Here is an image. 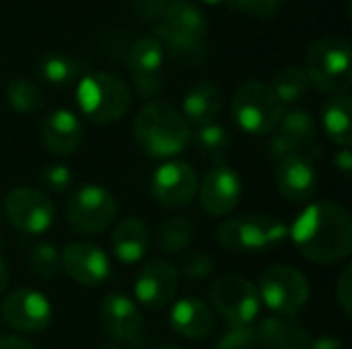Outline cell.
<instances>
[{"instance_id": "ffe728a7", "label": "cell", "mask_w": 352, "mask_h": 349, "mask_svg": "<svg viewBox=\"0 0 352 349\" xmlns=\"http://www.w3.org/2000/svg\"><path fill=\"white\" fill-rule=\"evenodd\" d=\"M169 323L177 335L192 339V341H200L212 333L214 315L206 302H202L196 296H188L173 304Z\"/></svg>"}, {"instance_id": "60d3db41", "label": "cell", "mask_w": 352, "mask_h": 349, "mask_svg": "<svg viewBox=\"0 0 352 349\" xmlns=\"http://www.w3.org/2000/svg\"><path fill=\"white\" fill-rule=\"evenodd\" d=\"M334 165L338 171H342L344 175H351L352 171V154L349 148H342L336 156H334Z\"/></svg>"}, {"instance_id": "6da1fadb", "label": "cell", "mask_w": 352, "mask_h": 349, "mask_svg": "<svg viewBox=\"0 0 352 349\" xmlns=\"http://www.w3.org/2000/svg\"><path fill=\"white\" fill-rule=\"evenodd\" d=\"M297 251L318 265H330L351 255L352 220L336 202L309 204L289 230Z\"/></svg>"}, {"instance_id": "4dcf8cb0", "label": "cell", "mask_w": 352, "mask_h": 349, "mask_svg": "<svg viewBox=\"0 0 352 349\" xmlns=\"http://www.w3.org/2000/svg\"><path fill=\"white\" fill-rule=\"evenodd\" d=\"M6 101L8 105L16 111V113H37L39 109H43V93L39 91L37 84H33L27 78H12L6 86Z\"/></svg>"}, {"instance_id": "c3c4849f", "label": "cell", "mask_w": 352, "mask_h": 349, "mask_svg": "<svg viewBox=\"0 0 352 349\" xmlns=\"http://www.w3.org/2000/svg\"><path fill=\"white\" fill-rule=\"evenodd\" d=\"M0 323H2V317H0Z\"/></svg>"}, {"instance_id": "484cf974", "label": "cell", "mask_w": 352, "mask_h": 349, "mask_svg": "<svg viewBox=\"0 0 352 349\" xmlns=\"http://www.w3.org/2000/svg\"><path fill=\"white\" fill-rule=\"evenodd\" d=\"M276 128H278V134L301 154L311 144H316V119L305 109H291L283 113Z\"/></svg>"}, {"instance_id": "74e56055", "label": "cell", "mask_w": 352, "mask_h": 349, "mask_svg": "<svg viewBox=\"0 0 352 349\" xmlns=\"http://www.w3.org/2000/svg\"><path fill=\"white\" fill-rule=\"evenodd\" d=\"M336 298L340 309L344 311L346 317H351L352 313V269L351 265H346L340 274V280L336 284Z\"/></svg>"}, {"instance_id": "3957f363", "label": "cell", "mask_w": 352, "mask_h": 349, "mask_svg": "<svg viewBox=\"0 0 352 349\" xmlns=\"http://www.w3.org/2000/svg\"><path fill=\"white\" fill-rule=\"evenodd\" d=\"M76 103L91 123L109 125L128 113L132 93L120 76L111 72H91L82 76L76 86Z\"/></svg>"}, {"instance_id": "277c9868", "label": "cell", "mask_w": 352, "mask_h": 349, "mask_svg": "<svg viewBox=\"0 0 352 349\" xmlns=\"http://www.w3.org/2000/svg\"><path fill=\"white\" fill-rule=\"evenodd\" d=\"M305 74L309 84L322 93H346L352 84L351 41L342 35H326L318 39L307 53Z\"/></svg>"}, {"instance_id": "f35d334b", "label": "cell", "mask_w": 352, "mask_h": 349, "mask_svg": "<svg viewBox=\"0 0 352 349\" xmlns=\"http://www.w3.org/2000/svg\"><path fill=\"white\" fill-rule=\"evenodd\" d=\"M266 152H268L270 158L280 160V158H285V156H289V154H293V152H297V150H295V148L276 132V134L270 136V140H268V144H266Z\"/></svg>"}, {"instance_id": "2e32d148", "label": "cell", "mask_w": 352, "mask_h": 349, "mask_svg": "<svg viewBox=\"0 0 352 349\" xmlns=\"http://www.w3.org/2000/svg\"><path fill=\"white\" fill-rule=\"evenodd\" d=\"M60 255H62V269L78 286L97 288L111 274L109 257L97 245L70 243Z\"/></svg>"}, {"instance_id": "d4e9b609", "label": "cell", "mask_w": 352, "mask_h": 349, "mask_svg": "<svg viewBox=\"0 0 352 349\" xmlns=\"http://www.w3.org/2000/svg\"><path fill=\"white\" fill-rule=\"evenodd\" d=\"M163 19L167 27L179 33H186L190 37H196V39H202L208 31L206 14L198 6L186 0H169L163 6Z\"/></svg>"}, {"instance_id": "4fadbf2b", "label": "cell", "mask_w": 352, "mask_h": 349, "mask_svg": "<svg viewBox=\"0 0 352 349\" xmlns=\"http://www.w3.org/2000/svg\"><path fill=\"white\" fill-rule=\"evenodd\" d=\"M198 193L200 204L208 216H229L241 200V177L229 165H214L198 183Z\"/></svg>"}, {"instance_id": "cb8c5ba5", "label": "cell", "mask_w": 352, "mask_h": 349, "mask_svg": "<svg viewBox=\"0 0 352 349\" xmlns=\"http://www.w3.org/2000/svg\"><path fill=\"white\" fill-rule=\"evenodd\" d=\"M352 101L346 93L334 95L322 111V123L328 134V138L338 144L340 148H351L352 144V125H351Z\"/></svg>"}, {"instance_id": "f546056e", "label": "cell", "mask_w": 352, "mask_h": 349, "mask_svg": "<svg viewBox=\"0 0 352 349\" xmlns=\"http://www.w3.org/2000/svg\"><path fill=\"white\" fill-rule=\"evenodd\" d=\"M194 144L198 152L210 158L214 165H225V158L229 156V150H231V136L225 125L208 123V125L198 128L194 136Z\"/></svg>"}, {"instance_id": "7c38bea8", "label": "cell", "mask_w": 352, "mask_h": 349, "mask_svg": "<svg viewBox=\"0 0 352 349\" xmlns=\"http://www.w3.org/2000/svg\"><path fill=\"white\" fill-rule=\"evenodd\" d=\"M0 317L16 331L43 333L52 323V304L39 290L19 288L2 300Z\"/></svg>"}, {"instance_id": "7bdbcfd3", "label": "cell", "mask_w": 352, "mask_h": 349, "mask_svg": "<svg viewBox=\"0 0 352 349\" xmlns=\"http://www.w3.org/2000/svg\"><path fill=\"white\" fill-rule=\"evenodd\" d=\"M6 286H8V267H6L4 259L0 257V294L6 290Z\"/></svg>"}, {"instance_id": "bcb514c9", "label": "cell", "mask_w": 352, "mask_h": 349, "mask_svg": "<svg viewBox=\"0 0 352 349\" xmlns=\"http://www.w3.org/2000/svg\"><path fill=\"white\" fill-rule=\"evenodd\" d=\"M157 349H182V348H177V346H163V348H157Z\"/></svg>"}, {"instance_id": "7dc6e473", "label": "cell", "mask_w": 352, "mask_h": 349, "mask_svg": "<svg viewBox=\"0 0 352 349\" xmlns=\"http://www.w3.org/2000/svg\"><path fill=\"white\" fill-rule=\"evenodd\" d=\"M0 220H2V212H0Z\"/></svg>"}, {"instance_id": "5bb4252c", "label": "cell", "mask_w": 352, "mask_h": 349, "mask_svg": "<svg viewBox=\"0 0 352 349\" xmlns=\"http://www.w3.org/2000/svg\"><path fill=\"white\" fill-rule=\"evenodd\" d=\"M179 280L182 276L171 263L163 259L148 261L146 265L140 267L136 276L134 296L142 306L151 311H161L175 300V294L179 290Z\"/></svg>"}, {"instance_id": "d590c367", "label": "cell", "mask_w": 352, "mask_h": 349, "mask_svg": "<svg viewBox=\"0 0 352 349\" xmlns=\"http://www.w3.org/2000/svg\"><path fill=\"white\" fill-rule=\"evenodd\" d=\"M229 6L241 14L268 21L278 14L283 0H229Z\"/></svg>"}, {"instance_id": "8d00e7d4", "label": "cell", "mask_w": 352, "mask_h": 349, "mask_svg": "<svg viewBox=\"0 0 352 349\" xmlns=\"http://www.w3.org/2000/svg\"><path fill=\"white\" fill-rule=\"evenodd\" d=\"M214 269V261L208 253H202V251H192L184 257V263H182V274L179 276H186L188 280H204L212 274Z\"/></svg>"}, {"instance_id": "e0dca14e", "label": "cell", "mask_w": 352, "mask_h": 349, "mask_svg": "<svg viewBox=\"0 0 352 349\" xmlns=\"http://www.w3.org/2000/svg\"><path fill=\"white\" fill-rule=\"evenodd\" d=\"M276 187L291 204H305L318 189V171L314 160L301 152H293L278 160Z\"/></svg>"}, {"instance_id": "9a60e30c", "label": "cell", "mask_w": 352, "mask_h": 349, "mask_svg": "<svg viewBox=\"0 0 352 349\" xmlns=\"http://www.w3.org/2000/svg\"><path fill=\"white\" fill-rule=\"evenodd\" d=\"M163 60L165 47L155 37H140L128 53L132 80L142 97H155L163 91Z\"/></svg>"}, {"instance_id": "5b68a950", "label": "cell", "mask_w": 352, "mask_h": 349, "mask_svg": "<svg viewBox=\"0 0 352 349\" xmlns=\"http://www.w3.org/2000/svg\"><path fill=\"white\" fill-rule=\"evenodd\" d=\"M289 237V226L270 214H237L221 222L217 243L233 253L266 251Z\"/></svg>"}, {"instance_id": "603a6c76", "label": "cell", "mask_w": 352, "mask_h": 349, "mask_svg": "<svg viewBox=\"0 0 352 349\" xmlns=\"http://www.w3.org/2000/svg\"><path fill=\"white\" fill-rule=\"evenodd\" d=\"M221 109H223V93L210 80H200L194 86H190L182 103L184 119L198 128L214 123Z\"/></svg>"}, {"instance_id": "44dd1931", "label": "cell", "mask_w": 352, "mask_h": 349, "mask_svg": "<svg viewBox=\"0 0 352 349\" xmlns=\"http://www.w3.org/2000/svg\"><path fill=\"white\" fill-rule=\"evenodd\" d=\"M256 341L260 349H311L307 327L287 317H266L256 327Z\"/></svg>"}, {"instance_id": "e575fe53", "label": "cell", "mask_w": 352, "mask_h": 349, "mask_svg": "<svg viewBox=\"0 0 352 349\" xmlns=\"http://www.w3.org/2000/svg\"><path fill=\"white\" fill-rule=\"evenodd\" d=\"M256 346H258V341H256L254 325H231L221 335L214 349H254Z\"/></svg>"}, {"instance_id": "f1b7e54d", "label": "cell", "mask_w": 352, "mask_h": 349, "mask_svg": "<svg viewBox=\"0 0 352 349\" xmlns=\"http://www.w3.org/2000/svg\"><path fill=\"white\" fill-rule=\"evenodd\" d=\"M270 91L274 93V97L280 101V105H291L297 103L301 97L307 95L309 91V78L305 74L303 68L299 66H287L283 70H278L272 80H270Z\"/></svg>"}, {"instance_id": "ee69618b", "label": "cell", "mask_w": 352, "mask_h": 349, "mask_svg": "<svg viewBox=\"0 0 352 349\" xmlns=\"http://www.w3.org/2000/svg\"><path fill=\"white\" fill-rule=\"evenodd\" d=\"M97 349H122L120 344H103V346H99Z\"/></svg>"}, {"instance_id": "1f68e13d", "label": "cell", "mask_w": 352, "mask_h": 349, "mask_svg": "<svg viewBox=\"0 0 352 349\" xmlns=\"http://www.w3.org/2000/svg\"><path fill=\"white\" fill-rule=\"evenodd\" d=\"M29 265L35 276H39L43 280H52L62 269V255L56 245L39 243L29 251Z\"/></svg>"}, {"instance_id": "f6af8a7d", "label": "cell", "mask_w": 352, "mask_h": 349, "mask_svg": "<svg viewBox=\"0 0 352 349\" xmlns=\"http://www.w3.org/2000/svg\"><path fill=\"white\" fill-rule=\"evenodd\" d=\"M198 2H202V4H219L221 0H198Z\"/></svg>"}, {"instance_id": "d6986e66", "label": "cell", "mask_w": 352, "mask_h": 349, "mask_svg": "<svg viewBox=\"0 0 352 349\" xmlns=\"http://www.w3.org/2000/svg\"><path fill=\"white\" fill-rule=\"evenodd\" d=\"M99 317L105 333L120 344L132 341L142 331V315L138 304L126 294L105 296L99 306Z\"/></svg>"}, {"instance_id": "d6a6232c", "label": "cell", "mask_w": 352, "mask_h": 349, "mask_svg": "<svg viewBox=\"0 0 352 349\" xmlns=\"http://www.w3.org/2000/svg\"><path fill=\"white\" fill-rule=\"evenodd\" d=\"M155 39H159L161 45H167L173 53L186 56V58H196L202 51V39L190 37L186 33H179L165 23H159L155 27Z\"/></svg>"}, {"instance_id": "ba28073f", "label": "cell", "mask_w": 352, "mask_h": 349, "mask_svg": "<svg viewBox=\"0 0 352 349\" xmlns=\"http://www.w3.org/2000/svg\"><path fill=\"white\" fill-rule=\"evenodd\" d=\"M118 214V204L111 191L101 185L78 187L66 208V218L70 228L80 234H99L111 226Z\"/></svg>"}, {"instance_id": "9c48e42d", "label": "cell", "mask_w": 352, "mask_h": 349, "mask_svg": "<svg viewBox=\"0 0 352 349\" xmlns=\"http://www.w3.org/2000/svg\"><path fill=\"white\" fill-rule=\"evenodd\" d=\"M210 302L231 325H252L262 306L258 288L237 274H227L212 284Z\"/></svg>"}, {"instance_id": "7a4b0ae2", "label": "cell", "mask_w": 352, "mask_h": 349, "mask_svg": "<svg viewBox=\"0 0 352 349\" xmlns=\"http://www.w3.org/2000/svg\"><path fill=\"white\" fill-rule=\"evenodd\" d=\"M134 140L151 158H171L190 142V123L182 111L163 101L146 103L134 119Z\"/></svg>"}, {"instance_id": "52a82bcc", "label": "cell", "mask_w": 352, "mask_h": 349, "mask_svg": "<svg viewBox=\"0 0 352 349\" xmlns=\"http://www.w3.org/2000/svg\"><path fill=\"white\" fill-rule=\"evenodd\" d=\"M258 294L274 317L295 319L309 302V282L295 267L274 265L262 274Z\"/></svg>"}, {"instance_id": "b9f144b4", "label": "cell", "mask_w": 352, "mask_h": 349, "mask_svg": "<svg viewBox=\"0 0 352 349\" xmlns=\"http://www.w3.org/2000/svg\"><path fill=\"white\" fill-rule=\"evenodd\" d=\"M311 349H344V344L338 337L332 335H324L316 341H311Z\"/></svg>"}, {"instance_id": "ac0fdd59", "label": "cell", "mask_w": 352, "mask_h": 349, "mask_svg": "<svg viewBox=\"0 0 352 349\" xmlns=\"http://www.w3.org/2000/svg\"><path fill=\"white\" fill-rule=\"evenodd\" d=\"M85 138L78 115L70 109H54L41 121V142L56 156L74 154Z\"/></svg>"}, {"instance_id": "836d02e7", "label": "cell", "mask_w": 352, "mask_h": 349, "mask_svg": "<svg viewBox=\"0 0 352 349\" xmlns=\"http://www.w3.org/2000/svg\"><path fill=\"white\" fill-rule=\"evenodd\" d=\"M39 181L45 189H50L54 193H66L72 187L74 175L66 165L50 163L39 171Z\"/></svg>"}, {"instance_id": "4316f807", "label": "cell", "mask_w": 352, "mask_h": 349, "mask_svg": "<svg viewBox=\"0 0 352 349\" xmlns=\"http://www.w3.org/2000/svg\"><path fill=\"white\" fill-rule=\"evenodd\" d=\"M35 72L45 84L64 88L78 78L80 68L72 58H68L64 53H45L37 60Z\"/></svg>"}, {"instance_id": "30bf717a", "label": "cell", "mask_w": 352, "mask_h": 349, "mask_svg": "<svg viewBox=\"0 0 352 349\" xmlns=\"http://www.w3.org/2000/svg\"><path fill=\"white\" fill-rule=\"evenodd\" d=\"M4 214L12 228L23 234L35 237L52 228L56 218V208L52 200L33 187H14L6 193Z\"/></svg>"}, {"instance_id": "ab89813d", "label": "cell", "mask_w": 352, "mask_h": 349, "mask_svg": "<svg viewBox=\"0 0 352 349\" xmlns=\"http://www.w3.org/2000/svg\"><path fill=\"white\" fill-rule=\"evenodd\" d=\"M0 349H35L27 339L19 337V335H6L0 337Z\"/></svg>"}, {"instance_id": "7402d4cb", "label": "cell", "mask_w": 352, "mask_h": 349, "mask_svg": "<svg viewBox=\"0 0 352 349\" xmlns=\"http://www.w3.org/2000/svg\"><path fill=\"white\" fill-rule=\"evenodd\" d=\"M151 247V230L140 218H124L111 234V251L124 265H134L144 259Z\"/></svg>"}, {"instance_id": "8992f818", "label": "cell", "mask_w": 352, "mask_h": 349, "mask_svg": "<svg viewBox=\"0 0 352 349\" xmlns=\"http://www.w3.org/2000/svg\"><path fill=\"white\" fill-rule=\"evenodd\" d=\"M283 105L268 84L260 80L243 82L231 101V115L235 123L252 136H266L276 130L283 117Z\"/></svg>"}, {"instance_id": "8fae6325", "label": "cell", "mask_w": 352, "mask_h": 349, "mask_svg": "<svg viewBox=\"0 0 352 349\" xmlns=\"http://www.w3.org/2000/svg\"><path fill=\"white\" fill-rule=\"evenodd\" d=\"M198 175L192 165L182 160L163 163L151 179V191L163 208H186L198 193Z\"/></svg>"}, {"instance_id": "83f0119b", "label": "cell", "mask_w": 352, "mask_h": 349, "mask_svg": "<svg viewBox=\"0 0 352 349\" xmlns=\"http://www.w3.org/2000/svg\"><path fill=\"white\" fill-rule=\"evenodd\" d=\"M192 239H194V224L190 218L184 216L167 218L165 222H161V226L155 232V243L159 251L165 255L184 251L186 247H190Z\"/></svg>"}]
</instances>
